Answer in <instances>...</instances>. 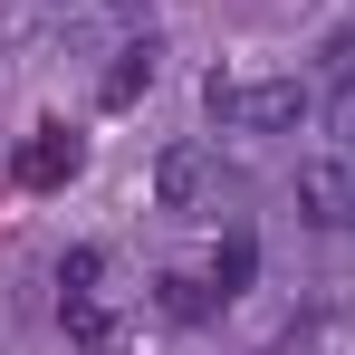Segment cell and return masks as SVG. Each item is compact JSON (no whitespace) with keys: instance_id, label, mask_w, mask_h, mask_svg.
Segmentation results:
<instances>
[{"instance_id":"8992f818","label":"cell","mask_w":355,"mask_h":355,"mask_svg":"<svg viewBox=\"0 0 355 355\" xmlns=\"http://www.w3.org/2000/svg\"><path fill=\"white\" fill-rule=\"evenodd\" d=\"M250 269H259V240H250V231H231V240H221V259H211V288H221V297H240V288H250Z\"/></svg>"},{"instance_id":"ba28073f","label":"cell","mask_w":355,"mask_h":355,"mask_svg":"<svg viewBox=\"0 0 355 355\" xmlns=\"http://www.w3.org/2000/svg\"><path fill=\"white\" fill-rule=\"evenodd\" d=\"M96 269H106V250H67V259H58V288L87 297V288H96Z\"/></svg>"},{"instance_id":"277c9868","label":"cell","mask_w":355,"mask_h":355,"mask_svg":"<svg viewBox=\"0 0 355 355\" xmlns=\"http://www.w3.org/2000/svg\"><path fill=\"white\" fill-rule=\"evenodd\" d=\"M77 164H87V144H77L67 125H39V135L19 144V182H29V192H49V182H67Z\"/></svg>"},{"instance_id":"5b68a950","label":"cell","mask_w":355,"mask_h":355,"mask_svg":"<svg viewBox=\"0 0 355 355\" xmlns=\"http://www.w3.org/2000/svg\"><path fill=\"white\" fill-rule=\"evenodd\" d=\"M154 58H164L154 39H135V49H116V67H106V106H135V96L154 87Z\"/></svg>"},{"instance_id":"52a82bcc","label":"cell","mask_w":355,"mask_h":355,"mask_svg":"<svg viewBox=\"0 0 355 355\" xmlns=\"http://www.w3.org/2000/svg\"><path fill=\"white\" fill-rule=\"evenodd\" d=\"M211 307H221V288H211V279H164V317H173V327H202Z\"/></svg>"},{"instance_id":"3957f363","label":"cell","mask_w":355,"mask_h":355,"mask_svg":"<svg viewBox=\"0 0 355 355\" xmlns=\"http://www.w3.org/2000/svg\"><path fill=\"white\" fill-rule=\"evenodd\" d=\"M154 202H164V211H202V202H211V154H202V144H173V154L154 164Z\"/></svg>"},{"instance_id":"8fae6325","label":"cell","mask_w":355,"mask_h":355,"mask_svg":"<svg viewBox=\"0 0 355 355\" xmlns=\"http://www.w3.org/2000/svg\"><path fill=\"white\" fill-rule=\"evenodd\" d=\"M327 125H336V135H355V77L336 87V106H327Z\"/></svg>"},{"instance_id":"30bf717a","label":"cell","mask_w":355,"mask_h":355,"mask_svg":"<svg viewBox=\"0 0 355 355\" xmlns=\"http://www.w3.org/2000/svg\"><path fill=\"white\" fill-rule=\"evenodd\" d=\"M327 67H336V77H355V19L336 29V39H327Z\"/></svg>"},{"instance_id":"6da1fadb","label":"cell","mask_w":355,"mask_h":355,"mask_svg":"<svg viewBox=\"0 0 355 355\" xmlns=\"http://www.w3.org/2000/svg\"><path fill=\"white\" fill-rule=\"evenodd\" d=\"M202 106H211V125H250V135H288L297 116H307V87L297 77H269V87H231L221 67L202 77Z\"/></svg>"},{"instance_id":"7c38bea8","label":"cell","mask_w":355,"mask_h":355,"mask_svg":"<svg viewBox=\"0 0 355 355\" xmlns=\"http://www.w3.org/2000/svg\"><path fill=\"white\" fill-rule=\"evenodd\" d=\"M116 10H135V0H116Z\"/></svg>"},{"instance_id":"7a4b0ae2","label":"cell","mask_w":355,"mask_h":355,"mask_svg":"<svg viewBox=\"0 0 355 355\" xmlns=\"http://www.w3.org/2000/svg\"><path fill=\"white\" fill-rule=\"evenodd\" d=\"M297 202H307L327 231H355V164H346V154H317V164H297Z\"/></svg>"},{"instance_id":"9c48e42d","label":"cell","mask_w":355,"mask_h":355,"mask_svg":"<svg viewBox=\"0 0 355 355\" xmlns=\"http://www.w3.org/2000/svg\"><path fill=\"white\" fill-rule=\"evenodd\" d=\"M67 336H77V346H106V307H96V297H67Z\"/></svg>"}]
</instances>
